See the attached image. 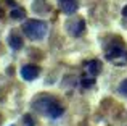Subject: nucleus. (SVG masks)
<instances>
[{
  "instance_id": "obj_12",
  "label": "nucleus",
  "mask_w": 127,
  "mask_h": 126,
  "mask_svg": "<svg viewBox=\"0 0 127 126\" xmlns=\"http://www.w3.org/2000/svg\"><path fill=\"white\" fill-rule=\"evenodd\" d=\"M23 120H24L26 126H32V125H34V123H32V118L29 117V115H24V118H23Z\"/></svg>"
},
{
  "instance_id": "obj_13",
  "label": "nucleus",
  "mask_w": 127,
  "mask_h": 126,
  "mask_svg": "<svg viewBox=\"0 0 127 126\" xmlns=\"http://www.w3.org/2000/svg\"><path fill=\"white\" fill-rule=\"evenodd\" d=\"M122 15H124V16H126V18H127V5L124 6V8H122Z\"/></svg>"
},
{
  "instance_id": "obj_9",
  "label": "nucleus",
  "mask_w": 127,
  "mask_h": 126,
  "mask_svg": "<svg viewBox=\"0 0 127 126\" xmlns=\"http://www.w3.org/2000/svg\"><path fill=\"white\" fill-rule=\"evenodd\" d=\"M24 10L23 8H13V11H11V18L13 19H23L24 18Z\"/></svg>"
},
{
  "instance_id": "obj_4",
  "label": "nucleus",
  "mask_w": 127,
  "mask_h": 126,
  "mask_svg": "<svg viewBox=\"0 0 127 126\" xmlns=\"http://www.w3.org/2000/svg\"><path fill=\"white\" fill-rule=\"evenodd\" d=\"M39 73H40V69H39V66H35V65H24L21 68V76H23V79H26V81L35 79L39 76Z\"/></svg>"
},
{
  "instance_id": "obj_2",
  "label": "nucleus",
  "mask_w": 127,
  "mask_h": 126,
  "mask_svg": "<svg viewBox=\"0 0 127 126\" xmlns=\"http://www.w3.org/2000/svg\"><path fill=\"white\" fill-rule=\"evenodd\" d=\"M23 31H24V34L29 39L40 41V39H43L47 36L48 28H47V23L40 21V19H28L24 23V26H23Z\"/></svg>"
},
{
  "instance_id": "obj_11",
  "label": "nucleus",
  "mask_w": 127,
  "mask_h": 126,
  "mask_svg": "<svg viewBox=\"0 0 127 126\" xmlns=\"http://www.w3.org/2000/svg\"><path fill=\"white\" fill-rule=\"evenodd\" d=\"M119 92H121L122 95H127V79H124V81L121 82V84H119Z\"/></svg>"
},
{
  "instance_id": "obj_7",
  "label": "nucleus",
  "mask_w": 127,
  "mask_h": 126,
  "mask_svg": "<svg viewBox=\"0 0 127 126\" xmlns=\"http://www.w3.org/2000/svg\"><path fill=\"white\" fill-rule=\"evenodd\" d=\"M8 45L11 49H15V50H18V49L23 47V39L19 37L18 34H10L8 37Z\"/></svg>"
},
{
  "instance_id": "obj_1",
  "label": "nucleus",
  "mask_w": 127,
  "mask_h": 126,
  "mask_svg": "<svg viewBox=\"0 0 127 126\" xmlns=\"http://www.w3.org/2000/svg\"><path fill=\"white\" fill-rule=\"evenodd\" d=\"M34 108L39 112V113L45 115V117L50 118H60L63 115V107L56 99L48 97V95H40L34 100Z\"/></svg>"
},
{
  "instance_id": "obj_6",
  "label": "nucleus",
  "mask_w": 127,
  "mask_h": 126,
  "mask_svg": "<svg viewBox=\"0 0 127 126\" xmlns=\"http://www.w3.org/2000/svg\"><path fill=\"white\" fill-rule=\"evenodd\" d=\"M100 71H101V63H100L98 60H90L85 65V73L89 76H92V78H95Z\"/></svg>"
},
{
  "instance_id": "obj_10",
  "label": "nucleus",
  "mask_w": 127,
  "mask_h": 126,
  "mask_svg": "<svg viewBox=\"0 0 127 126\" xmlns=\"http://www.w3.org/2000/svg\"><path fill=\"white\" fill-rule=\"evenodd\" d=\"M92 84H93V78L92 76H89V78L84 76V78H82V86H84V87H90Z\"/></svg>"
},
{
  "instance_id": "obj_8",
  "label": "nucleus",
  "mask_w": 127,
  "mask_h": 126,
  "mask_svg": "<svg viewBox=\"0 0 127 126\" xmlns=\"http://www.w3.org/2000/svg\"><path fill=\"white\" fill-rule=\"evenodd\" d=\"M84 29H85V21L84 19H79L76 24H72V28L69 29V31H71L72 36H81L82 32H84Z\"/></svg>"
},
{
  "instance_id": "obj_14",
  "label": "nucleus",
  "mask_w": 127,
  "mask_h": 126,
  "mask_svg": "<svg viewBox=\"0 0 127 126\" xmlns=\"http://www.w3.org/2000/svg\"><path fill=\"white\" fill-rule=\"evenodd\" d=\"M2 15H3V11H2V8H0V18H2Z\"/></svg>"
},
{
  "instance_id": "obj_5",
  "label": "nucleus",
  "mask_w": 127,
  "mask_h": 126,
  "mask_svg": "<svg viewBox=\"0 0 127 126\" xmlns=\"http://www.w3.org/2000/svg\"><path fill=\"white\" fill-rule=\"evenodd\" d=\"M77 6H79L77 0H60V10L63 13H66V15L74 13L77 10Z\"/></svg>"
},
{
  "instance_id": "obj_3",
  "label": "nucleus",
  "mask_w": 127,
  "mask_h": 126,
  "mask_svg": "<svg viewBox=\"0 0 127 126\" xmlns=\"http://www.w3.org/2000/svg\"><path fill=\"white\" fill-rule=\"evenodd\" d=\"M106 60L116 66H124L127 63V50L121 44H114L106 50Z\"/></svg>"
}]
</instances>
